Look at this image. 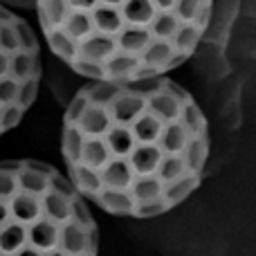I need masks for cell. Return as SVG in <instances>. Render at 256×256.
Returning <instances> with one entry per match:
<instances>
[{
	"label": "cell",
	"instance_id": "cell-1",
	"mask_svg": "<svg viewBox=\"0 0 256 256\" xmlns=\"http://www.w3.org/2000/svg\"><path fill=\"white\" fill-rule=\"evenodd\" d=\"M66 16L45 32L68 70L117 56L142 63V79L164 76L194 56L214 16V0H63Z\"/></svg>",
	"mask_w": 256,
	"mask_h": 256
},
{
	"label": "cell",
	"instance_id": "cell-2",
	"mask_svg": "<svg viewBox=\"0 0 256 256\" xmlns=\"http://www.w3.org/2000/svg\"><path fill=\"white\" fill-rule=\"evenodd\" d=\"M99 230L84 196L30 191L0 194V256H97Z\"/></svg>",
	"mask_w": 256,
	"mask_h": 256
},
{
	"label": "cell",
	"instance_id": "cell-3",
	"mask_svg": "<svg viewBox=\"0 0 256 256\" xmlns=\"http://www.w3.org/2000/svg\"><path fill=\"white\" fill-rule=\"evenodd\" d=\"M86 144V135L76 124H63V135H61V150H63V162L74 164L81 158V150Z\"/></svg>",
	"mask_w": 256,
	"mask_h": 256
},
{
	"label": "cell",
	"instance_id": "cell-4",
	"mask_svg": "<svg viewBox=\"0 0 256 256\" xmlns=\"http://www.w3.org/2000/svg\"><path fill=\"white\" fill-rule=\"evenodd\" d=\"M40 56L32 52H16L12 56V76L18 81L40 79Z\"/></svg>",
	"mask_w": 256,
	"mask_h": 256
},
{
	"label": "cell",
	"instance_id": "cell-5",
	"mask_svg": "<svg viewBox=\"0 0 256 256\" xmlns=\"http://www.w3.org/2000/svg\"><path fill=\"white\" fill-rule=\"evenodd\" d=\"M88 97V102L92 106H108L110 102H115V97L124 90V84H117V81H92L90 86L81 88Z\"/></svg>",
	"mask_w": 256,
	"mask_h": 256
},
{
	"label": "cell",
	"instance_id": "cell-6",
	"mask_svg": "<svg viewBox=\"0 0 256 256\" xmlns=\"http://www.w3.org/2000/svg\"><path fill=\"white\" fill-rule=\"evenodd\" d=\"M14 27H16L18 40H20V52L38 54V38H36V34H34V30H32L30 22H27L25 18L18 16L16 22H14Z\"/></svg>",
	"mask_w": 256,
	"mask_h": 256
},
{
	"label": "cell",
	"instance_id": "cell-7",
	"mask_svg": "<svg viewBox=\"0 0 256 256\" xmlns=\"http://www.w3.org/2000/svg\"><path fill=\"white\" fill-rule=\"evenodd\" d=\"M88 106H90L88 97H86V92L79 88V90L74 92V97H72L70 102H68L66 117H63V124H76V122L81 120V115H84V112L88 110Z\"/></svg>",
	"mask_w": 256,
	"mask_h": 256
},
{
	"label": "cell",
	"instance_id": "cell-8",
	"mask_svg": "<svg viewBox=\"0 0 256 256\" xmlns=\"http://www.w3.org/2000/svg\"><path fill=\"white\" fill-rule=\"evenodd\" d=\"M14 22H4V25H0V50L7 52V54H12V56L16 52H20V40H18Z\"/></svg>",
	"mask_w": 256,
	"mask_h": 256
},
{
	"label": "cell",
	"instance_id": "cell-9",
	"mask_svg": "<svg viewBox=\"0 0 256 256\" xmlns=\"http://www.w3.org/2000/svg\"><path fill=\"white\" fill-rule=\"evenodd\" d=\"M18 92H20V81L14 76L0 79V106H12L18 104Z\"/></svg>",
	"mask_w": 256,
	"mask_h": 256
},
{
	"label": "cell",
	"instance_id": "cell-10",
	"mask_svg": "<svg viewBox=\"0 0 256 256\" xmlns=\"http://www.w3.org/2000/svg\"><path fill=\"white\" fill-rule=\"evenodd\" d=\"M38 86H40V79H27V81H20V92H18V106L32 108V104L36 102L38 97Z\"/></svg>",
	"mask_w": 256,
	"mask_h": 256
},
{
	"label": "cell",
	"instance_id": "cell-11",
	"mask_svg": "<svg viewBox=\"0 0 256 256\" xmlns=\"http://www.w3.org/2000/svg\"><path fill=\"white\" fill-rule=\"evenodd\" d=\"M22 115H25V108L18 106V104H12V106H2V122H0V128H2V132L12 130V128H16L20 124Z\"/></svg>",
	"mask_w": 256,
	"mask_h": 256
},
{
	"label": "cell",
	"instance_id": "cell-12",
	"mask_svg": "<svg viewBox=\"0 0 256 256\" xmlns=\"http://www.w3.org/2000/svg\"><path fill=\"white\" fill-rule=\"evenodd\" d=\"M164 90H166L168 94H173V97H178V99H180V102H191V99H194L189 92H186L184 88H182L180 84H176V81H173V79H168V76H166V79H164Z\"/></svg>",
	"mask_w": 256,
	"mask_h": 256
},
{
	"label": "cell",
	"instance_id": "cell-13",
	"mask_svg": "<svg viewBox=\"0 0 256 256\" xmlns=\"http://www.w3.org/2000/svg\"><path fill=\"white\" fill-rule=\"evenodd\" d=\"M4 76H12V54L0 50V79Z\"/></svg>",
	"mask_w": 256,
	"mask_h": 256
},
{
	"label": "cell",
	"instance_id": "cell-14",
	"mask_svg": "<svg viewBox=\"0 0 256 256\" xmlns=\"http://www.w3.org/2000/svg\"><path fill=\"white\" fill-rule=\"evenodd\" d=\"M18 16H14L12 12H9L4 4H0V25H4V22H14Z\"/></svg>",
	"mask_w": 256,
	"mask_h": 256
},
{
	"label": "cell",
	"instance_id": "cell-15",
	"mask_svg": "<svg viewBox=\"0 0 256 256\" xmlns=\"http://www.w3.org/2000/svg\"><path fill=\"white\" fill-rule=\"evenodd\" d=\"M0 122H2V106H0ZM0 130H2V128H0Z\"/></svg>",
	"mask_w": 256,
	"mask_h": 256
},
{
	"label": "cell",
	"instance_id": "cell-16",
	"mask_svg": "<svg viewBox=\"0 0 256 256\" xmlns=\"http://www.w3.org/2000/svg\"><path fill=\"white\" fill-rule=\"evenodd\" d=\"M0 135H2V130H0Z\"/></svg>",
	"mask_w": 256,
	"mask_h": 256
}]
</instances>
